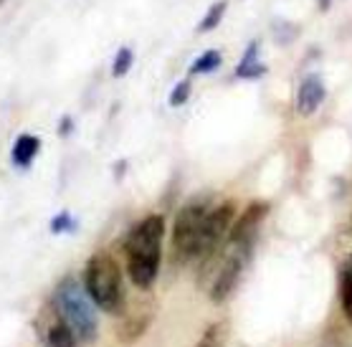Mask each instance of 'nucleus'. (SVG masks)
Instances as JSON below:
<instances>
[{"mask_svg": "<svg viewBox=\"0 0 352 347\" xmlns=\"http://www.w3.org/2000/svg\"><path fill=\"white\" fill-rule=\"evenodd\" d=\"M66 132H72V120H69V117H64V120H61V127H58V135H61V137H64Z\"/></svg>", "mask_w": 352, "mask_h": 347, "instance_id": "obj_18", "label": "nucleus"}, {"mask_svg": "<svg viewBox=\"0 0 352 347\" xmlns=\"http://www.w3.org/2000/svg\"><path fill=\"white\" fill-rule=\"evenodd\" d=\"M190 91H192V84L190 79H185V81H177L175 84V89L170 91V107H183L188 99H190Z\"/></svg>", "mask_w": 352, "mask_h": 347, "instance_id": "obj_16", "label": "nucleus"}, {"mask_svg": "<svg viewBox=\"0 0 352 347\" xmlns=\"http://www.w3.org/2000/svg\"><path fill=\"white\" fill-rule=\"evenodd\" d=\"M38 332L46 347H76V342H79L76 332L66 324V320L58 315L54 304H46V309H43V315L38 320Z\"/></svg>", "mask_w": 352, "mask_h": 347, "instance_id": "obj_7", "label": "nucleus"}, {"mask_svg": "<svg viewBox=\"0 0 352 347\" xmlns=\"http://www.w3.org/2000/svg\"><path fill=\"white\" fill-rule=\"evenodd\" d=\"M51 304L64 317L66 324L76 332V337L84 342H94L96 332H99V315H96L94 302L89 299L84 284H79L74 276L61 279L56 291H54Z\"/></svg>", "mask_w": 352, "mask_h": 347, "instance_id": "obj_3", "label": "nucleus"}, {"mask_svg": "<svg viewBox=\"0 0 352 347\" xmlns=\"http://www.w3.org/2000/svg\"><path fill=\"white\" fill-rule=\"evenodd\" d=\"M344 269H347V271L352 274V256H350V261H347V267H344Z\"/></svg>", "mask_w": 352, "mask_h": 347, "instance_id": "obj_20", "label": "nucleus"}, {"mask_svg": "<svg viewBox=\"0 0 352 347\" xmlns=\"http://www.w3.org/2000/svg\"><path fill=\"white\" fill-rule=\"evenodd\" d=\"M258 51H261L258 41H251V43L246 46L243 58H241L239 66H236V76H239V79H258V76H264L266 74V66L261 64Z\"/></svg>", "mask_w": 352, "mask_h": 347, "instance_id": "obj_10", "label": "nucleus"}, {"mask_svg": "<svg viewBox=\"0 0 352 347\" xmlns=\"http://www.w3.org/2000/svg\"><path fill=\"white\" fill-rule=\"evenodd\" d=\"M228 342V327L226 322H213L206 327V332L198 337V342L192 347H226Z\"/></svg>", "mask_w": 352, "mask_h": 347, "instance_id": "obj_11", "label": "nucleus"}, {"mask_svg": "<svg viewBox=\"0 0 352 347\" xmlns=\"http://www.w3.org/2000/svg\"><path fill=\"white\" fill-rule=\"evenodd\" d=\"M324 97H327L324 81H322L317 74H309V76L302 79L299 89H296V112L302 114V117H312L322 107Z\"/></svg>", "mask_w": 352, "mask_h": 347, "instance_id": "obj_8", "label": "nucleus"}, {"mask_svg": "<svg viewBox=\"0 0 352 347\" xmlns=\"http://www.w3.org/2000/svg\"><path fill=\"white\" fill-rule=\"evenodd\" d=\"M340 302H342V312L347 322L352 324V274L344 269L342 279H340Z\"/></svg>", "mask_w": 352, "mask_h": 347, "instance_id": "obj_15", "label": "nucleus"}, {"mask_svg": "<svg viewBox=\"0 0 352 347\" xmlns=\"http://www.w3.org/2000/svg\"><path fill=\"white\" fill-rule=\"evenodd\" d=\"M233 223H236V203L233 201H223L218 203L216 208H210L208 219H206V228H203V241H200V254H198V261L203 264V269L218 256L221 246H226Z\"/></svg>", "mask_w": 352, "mask_h": 347, "instance_id": "obj_6", "label": "nucleus"}, {"mask_svg": "<svg viewBox=\"0 0 352 347\" xmlns=\"http://www.w3.org/2000/svg\"><path fill=\"white\" fill-rule=\"evenodd\" d=\"M226 8H228V0H216V3L206 10V16L200 18L198 33H208V31H213V28H218V23H221L226 16Z\"/></svg>", "mask_w": 352, "mask_h": 347, "instance_id": "obj_13", "label": "nucleus"}, {"mask_svg": "<svg viewBox=\"0 0 352 347\" xmlns=\"http://www.w3.org/2000/svg\"><path fill=\"white\" fill-rule=\"evenodd\" d=\"M223 64V56H221V51L216 49H208V51H203L195 61H192L190 66V76H200V74H210V71H216L218 66Z\"/></svg>", "mask_w": 352, "mask_h": 347, "instance_id": "obj_12", "label": "nucleus"}, {"mask_svg": "<svg viewBox=\"0 0 352 347\" xmlns=\"http://www.w3.org/2000/svg\"><path fill=\"white\" fill-rule=\"evenodd\" d=\"M317 3H320V10H322V13H327L329 5H332V0H317Z\"/></svg>", "mask_w": 352, "mask_h": 347, "instance_id": "obj_19", "label": "nucleus"}, {"mask_svg": "<svg viewBox=\"0 0 352 347\" xmlns=\"http://www.w3.org/2000/svg\"><path fill=\"white\" fill-rule=\"evenodd\" d=\"M210 213V205L206 201H190L177 210L175 223H173V256L177 264L198 261L200 241H203V228Z\"/></svg>", "mask_w": 352, "mask_h": 347, "instance_id": "obj_4", "label": "nucleus"}, {"mask_svg": "<svg viewBox=\"0 0 352 347\" xmlns=\"http://www.w3.org/2000/svg\"><path fill=\"white\" fill-rule=\"evenodd\" d=\"M162 241H165V219L160 213L144 216L127 236V271L137 289H150L160 274Z\"/></svg>", "mask_w": 352, "mask_h": 347, "instance_id": "obj_1", "label": "nucleus"}, {"mask_svg": "<svg viewBox=\"0 0 352 347\" xmlns=\"http://www.w3.org/2000/svg\"><path fill=\"white\" fill-rule=\"evenodd\" d=\"M72 223H74L72 216L64 210V213H58L56 219L51 221V231H54V234H61V231H66V228H72Z\"/></svg>", "mask_w": 352, "mask_h": 347, "instance_id": "obj_17", "label": "nucleus"}, {"mask_svg": "<svg viewBox=\"0 0 352 347\" xmlns=\"http://www.w3.org/2000/svg\"><path fill=\"white\" fill-rule=\"evenodd\" d=\"M251 249H254V241L248 238H228L223 246V256H221V264H218L216 279L210 284V299L221 304L231 297L233 289L239 287L241 276H243V269H246L248 258H251Z\"/></svg>", "mask_w": 352, "mask_h": 347, "instance_id": "obj_5", "label": "nucleus"}, {"mask_svg": "<svg viewBox=\"0 0 352 347\" xmlns=\"http://www.w3.org/2000/svg\"><path fill=\"white\" fill-rule=\"evenodd\" d=\"M132 61H135V54L129 46H122L117 51V56H114V64H112V76L114 79H122V76H127L129 69H132Z\"/></svg>", "mask_w": 352, "mask_h": 347, "instance_id": "obj_14", "label": "nucleus"}, {"mask_svg": "<svg viewBox=\"0 0 352 347\" xmlns=\"http://www.w3.org/2000/svg\"><path fill=\"white\" fill-rule=\"evenodd\" d=\"M41 150V137L36 135H21V137L13 142V150H10V162L16 168H31V162L36 160V155Z\"/></svg>", "mask_w": 352, "mask_h": 347, "instance_id": "obj_9", "label": "nucleus"}, {"mask_svg": "<svg viewBox=\"0 0 352 347\" xmlns=\"http://www.w3.org/2000/svg\"><path fill=\"white\" fill-rule=\"evenodd\" d=\"M84 289H87L89 299L94 302V307L107 315H120L127 304V287L122 279V269L104 251H96L87 261Z\"/></svg>", "mask_w": 352, "mask_h": 347, "instance_id": "obj_2", "label": "nucleus"}]
</instances>
